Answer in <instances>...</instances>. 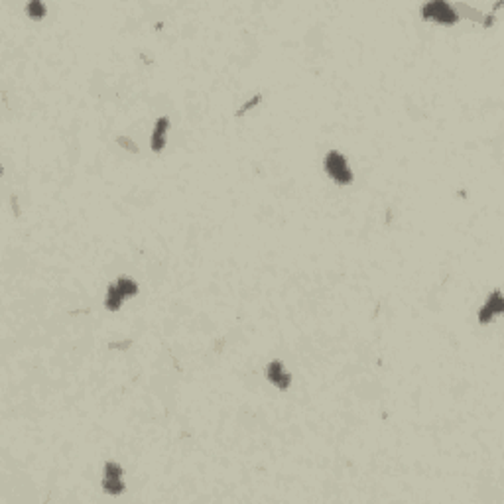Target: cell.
Masks as SVG:
<instances>
[{
  "label": "cell",
  "mask_w": 504,
  "mask_h": 504,
  "mask_svg": "<svg viewBox=\"0 0 504 504\" xmlns=\"http://www.w3.org/2000/svg\"><path fill=\"white\" fill-rule=\"evenodd\" d=\"M323 169L329 176V179L339 187L353 186L354 176L353 169L347 162V156L339 150H329L323 158Z\"/></svg>",
  "instance_id": "6da1fadb"
},
{
  "label": "cell",
  "mask_w": 504,
  "mask_h": 504,
  "mask_svg": "<svg viewBox=\"0 0 504 504\" xmlns=\"http://www.w3.org/2000/svg\"><path fill=\"white\" fill-rule=\"evenodd\" d=\"M136 293H138V284L128 276H121L118 280H115L106 288L105 308L108 311H118L123 308L124 301L134 298Z\"/></svg>",
  "instance_id": "7a4b0ae2"
},
{
  "label": "cell",
  "mask_w": 504,
  "mask_h": 504,
  "mask_svg": "<svg viewBox=\"0 0 504 504\" xmlns=\"http://www.w3.org/2000/svg\"><path fill=\"white\" fill-rule=\"evenodd\" d=\"M422 18L432 20V22L442 24V26H453L459 20V12L445 0H432V2L422 6Z\"/></svg>",
  "instance_id": "3957f363"
},
{
  "label": "cell",
  "mask_w": 504,
  "mask_h": 504,
  "mask_svg": "<svg viewBox=\"0 0 504 504\" xmlns=\"http://www.w3.org/2000/svg\"><path fill=\"white\" fill-rule=\"evenodd\" d=\"M101 487L103 493L111 496L123 495L126 491V483H124V469L121 463L116 461H106L103 467V478H101Z\"/></svg>",
  "instance_id": "277c9868"
},
{
  "label": "cell",
  "mask_w": 504,
  "mask_h": 504,
  "mask_svg": "<svg viewBox=\"0 0 504 504\" xmlns=\"http://www.w3.org/2000/svg\"><path fill=\"white\" fill-rule=\"evenodd\" d=\"M504 313V298L500 290H495V292L488 296L485 303L481 306V310L477 313V321L478 325H488L491 321H495L496 318H500Z\"/></svg>",
  "instance_id": "5b68a950"
},
{
  "label": "cell",
  "mask_w": 504,
  "mask_h": 504,
  "mask_svg": "<svg viewBox=\"0 0 504 504\" xmlns=\"http://www.w3.org/2000/svg\"><path fill=\"white\" fill-rule=\"evenodd\" d=\"M264 374L268 382L274 384L280 392H288L290 386H292V374L286 369V364H284L282 361H278V359H274V361H270V363L266 364Z\"/></svg>",
  "instance_id": "8992f818"
},
{
  "label": "cell",
  "mask_w": 504,
  "mask_h": 504,
  "mask_svg": "<svg viewBox=\"0 0 504 504\" xmlns=\"http://www.w3.org/2000/svg\"><path fill=\"white\" fill-rule=\"evenodd\" d=\"M168 133L169 116H159L158 121L154 123V130H152L150 136V148L154 154H159V152L166 148V144H168Z\"/></svg>",
  "instance_id": "52a82bcc"
},
{
  "label": "cell",
  "mask_w": 504,
  "mask_h": 504,
  "mask_svg": "<svg viewBox=\"0 0 504 504\" xmlns=\"http://www.w3.org/2000/svg\"><path fill=\"white\" fill-rule=\"evenodd\" d=\"M26 14L32 20H42L45 16V4L40 0H32L30 4H26Z\"/></svg>",
  "instance_id": "ba28073f"
},
{
  "label": "cell",
  "mask_w": 504,
  "mask_h": 504,
  "mask_svg": "<svg viewBox=\"0 0 504 504\" xmlns=\"http://www.w3.org/2000/svg\"><path fill=\"white\" fill-rule=\"evenodd\" d=\"M260 101H262V95H260V93H257L254 97H250V99H248V101H247V103H245V105L240 106V111H239V113H237V116H245V115H247V113H248V111H252V108H257V106L260 105Z\"/></svg>",
  "instance_id": "9c48e42d"
},
{
  "label": "cell",
  "mask_w": 504,
  "mask_h": 504,
  "mask_svg": "<svg viewBox=\"0 0 504 504\" xmlns=\"http://www.w3.org/2000/svg\"><path fill=\"white\" fill-rule=\"evenodd\" d=\"M116 140H118V146H123L124 150H128L130 154H136V152H138V146L133 144V140H130L128 136H118Z\"/></svg>",
  "instance_id": "30bf717a"
}]
</instances>
